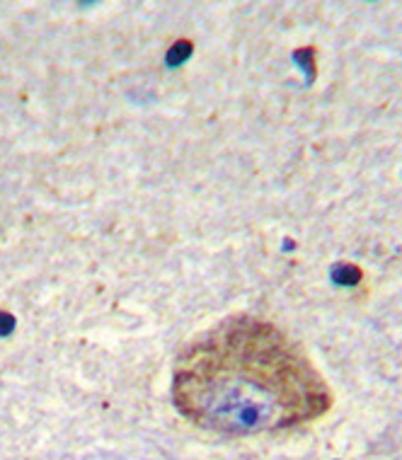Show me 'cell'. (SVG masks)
<instances>
[{"label":"cell","mask_w":402,"mask_h":460,"mask_svg":"<svg viewBox=\"0 0 402 460\" xmlns=\"http://www.w3.org/2000/svg\"><path fill=\"white\" fill-rule=\"evenodd\" d=\"M173 400L192 424L226 437L303 427L332 407L306 351L250 315L223 320L187 344L174 364Z\"/></svg>","instance_id":"cell-1"}]
</instances>
